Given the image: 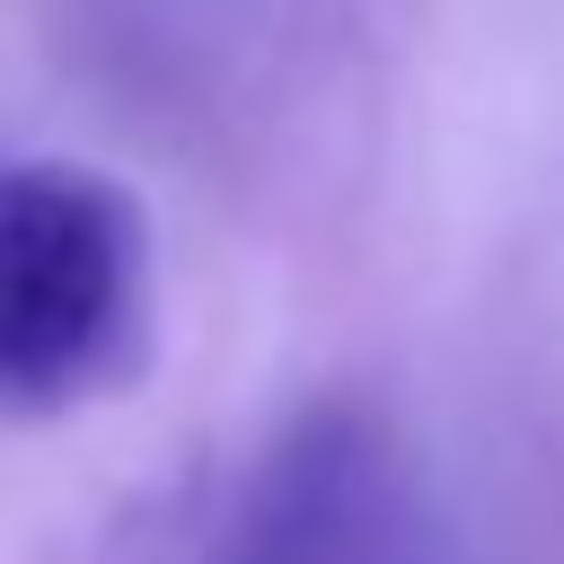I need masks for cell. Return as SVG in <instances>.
I'll return each instance as SVG.
<instances>
[{
  "label": "cell",
  "instance_id": "cell-1",
  "mask_svg": "<svg viewBox=\"0 0 564 564\" xmlns=\"http://www.w3.org/2000/svg\"><path fill=\"white\" fill-rule=\"evenodd\" d=\"M159 335V238L123 176L0 150V423L123 397Z\"/></svg>",
  "mask_w": 564,
  "mask_h": 564
},
{
  "label": "cell",
  "instance_id": "cell-2",
  "mask_svg": "<svg viewBox=\"0 0 564 564\" xmlns=\"http://www.w3.org/2000/svg\"><path fill=\"white\" fill-rule=\"evenodd\" d=\"M203 564H449V555L405 432L370 397H317L256 449Z\"/></svg>",
  "mask_w": 564,
  "mask_h": 564
}]
</instances>
